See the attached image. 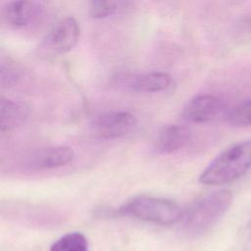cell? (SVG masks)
<instances>
[{
  "label": "cell",
  "instance_id": "obj_1",
  "mask_svg": "<svg viewBox=\"0 0 251 251\" xmlns=\"http://www.w3.org/2000/svg\"><path fill=\"white\" fill-rule=\"evenodd\" d=\"M251 171V139L236 142L223 150L201 173L199 182L222 185L234 181Z\"/></svg>",
  "mask_w": 251,
  "mask_h": 251
},
{
  "label": "cell",
  "instance_id": "obj_2",
  "mask_svg": "<svg viewBox=\"0 0 251 251\" xmlns=\"http://www.w3.org/2000/svg\"><path fill=\"white\" fill-rule=\"evenodd\" d=\"M232 198L229 190L221 189L197 199L182 214L183 230L190 235L206 232L225 216Z\"/></svg>",
  "mask_w": 251,
  "mask_h": 251
},
{
  "label": "cell",
  "instance_id": "obj_3",
  "mask_svg": "<svg viewBox=\"0 0 251 251\" xmlns=\"http://www.w3.org/2000/svg\"><path fill=\"white\" fill-rule=\"evenodd\" d=\"M120 213L143 222L163 226L180 221L183 214L176 202L153 196L133 197L121 206Z\"/></svg>",
  "mask_w": 251,
  "mask_h": 251
},
{
  "label": "cell",
  "instance_id": "obj_4",
  "mask_svg": "<svg viewBox=\"0 0 251 251\" xmlns=\"http://www.w3.org/2000/svg\"><path fill=\"white\" fill-rule=\"evenodd\" d=\"M80 26L74 17H66L56 23L44 36L39 52L45 57L64 55L77 43Z\"/></svg>",
  "mask_w": 251,
  "mask_h": 251
},
{
  "label": "cell",
  "instance_id": "obj_5",
  "mask_svg": "<svg viewBox=\"0 0 251 251\" xmlns=\"http://www.w3.org/2000/svg\"><path fill=\"white\" fill-rule=\"evenodd\" d=\"M136 118L129 112L113 111L96 116L91 123L93 134L101 139H117L133 132Z\"/></svg>",
  "mask_w": 251,
  "mask_h": 251
},
{
  "label": "cell",
  "instance_id": "obj_6",
  "mask_svg": "<svg viewBox=\"0 0 251 251\" xmlns=\"http://www.w3.org/2000/svg\"><path fill=\"white\" fill-rule=\"evenodd\" d=\"M115 85L137 93H159L173 84L172 76L164 72H151L141 75L123 74L115 78Z\"/></svg>",
  "mask_w": 251,
  "mask_h": 251
},
{
  "label": "cell",
  "instance_id": "obj_7",
  "mask_svg": "<svg viewBox=\"0 0 251 251\" xmlns=\"http://www.w3.org/2000/svg\"><path fill=\"white\" fill-rule=\"evenodd\" d=\"M44 7L40 2L19 0L5 4L2 8V20L12 28H25L38 21Z\"/></svg>",
  "mask_w": 251,
  "mask_h": 251
},
{
  "label": "cell",
  "instance_id": "obj_8",
  "mask_svg": "<svg viewBox=\"0 0 251 251\" xmlns=\"http://www.w3.org/2000/svg\"><path fill=\"white\" fill-rule=\"evenodd\" d=\"M75 159V152L68 146H52L43 148L29 155L25 167L29 171L52 170L66 166Z\"/></svg>",
  "mask_w": 251,
  "mask_h": 251
},
{
  "label": "cell",
  "instance_id": "obj_9",
  "mask_svg": "<svg viewBox=\"0 0 251 251\" xmlns=\"http://www.w3.org/2000/svg\"><path fill=\"white\" fill-rule=\"evenodd\" d=\"M223 109V103L217 96L202 94L187 102L182 110V117L189 123L203 124L214 120Z\"/></svg>",
  "mask_w": 251,
  "mask_h": 251
},
{
  "label": "cell",
  "instance_id": "obj_10",
  "mask_svg": "<svg viewBox=\"0 0 251 251\" xmlns=\"http://www.w3.org/2000/svg\"><path fill=\"white\" fill-rule=\"evenodd\" d=\"M191 133L183 126L167 125L157 134L154 150L158 154H172L183 148L190 140Z\"/></svg>",
  "mask_w": 251,
  "mask_h": 251
},
{
  "label": "cell",
  "instance_id": "obj_11",
  "mask_svg": "<svg viewBox=\"0 0 251 251\" xmlns=\"http://www.w3.org/2000/svg\"><path fill=\"white\" fill-rule=\"evenodd\" d=\"M27 119L26 108L10 99L1 98L0 101V129L9 132L22 126Z\"/></svg>",
  "mask_w": 251,
  "mask_h": 251
},
{
  "label": "cell",
  "instance_id": "obj_12",
  "mask_svg": "<svg viewBox=\"0 0 251 251\" xmlns=\"http://www.w3.org/2000/svg\"><path fill=\"white\" fill-rule=\"evenodd\" d=\"M49 251H88V241L81 232H70L56 240Z\"/></svg>",
  "mask_w": 251,
  "mask_h": 251
},
{
  "label": "cell",
  "instance_id": "obj_13",
  "mask_svg": "<svg viewBox=\"0 0 251 251\" xmlns=\"http://www.w3.org/2000/svg\"><path fill=\"white\" fill-rule=\"evenodd\" d=\"M128 2L121 1H91L89 13L94 19H105L126 9Z\"/></svg>",
  "mask_w": 251,
  "mask_h": 251
},
{
  "label": "cell",
  "instance_id": "obj_14",
  "mask_svg": "<svg viewBox=\"0 0 251 251\" xmlns=\"http://www.w3.org/2000/svg\"><path fill=\"white\" fill-rule=\"evenodd\" d=\"M228 123L234 126H251V100L242 102L232 108L226 115Z\"/></svg>",
  "mask_w": 251,
  "mask_h": 251
},
{
  "label": "cell",
  "instance_id": "obj_15",
  "mask_svg": "<svg viewBox=\"0 0 251 251\" xmlns=\"http://www.w3.org/2000/svg\"><path fill=\"white\" fill-rule=\"evenodd\" d=\"M0 72H1V75H0L1 85L3 87H6V86L9 87L16 84L18 79L20 78L18 70L10 64H5L4 62H2Z\"/></svg>",
  "mask_w": 251,
  "mask_h": 251
}]
</instances>
